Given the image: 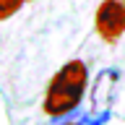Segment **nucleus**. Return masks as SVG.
Instances as JSON below:
<instances>
[{
	"mask_svg": "<svg viewBox=\"0 0 125 125\" xmlns=\"http://www.w3.org/2000/svg\"><path fill=\"white\" fill-rule=\"evenodd\" d=\"M86 86H89V68H86V62L83 60L65 62V65L52 76L50 86H47L42 109H44L50 117L70 115V112L81 104Z\"/></svg>",
	"mask_w": 125,
	"mask_h": 125,
	"instance_id": "nucleus-1",
	"label": "nucleus"
},
{
	"mask_svg": "<svg viewBox=\"0 0 125 125\" xmlns=\"http://www.w3.org/2000/svg\"><path fill=\"white\" fill-rule=\"evenodd\" d=\"M117 78H120V73H117L115 68H107V70H102L99 76H96V83H94V91H91V104H94V109H96V104H99L102 94H104V104L109 107L112 94H115V89H117Z\"/></svg>",
	"mask_w": 125,
	"mask_h": 125,
	"instance_id": "nucleus-3",
	"label": "nucleus"
},
{
	"mask_svg": "<svg viewBox=\"0 0 125 125\" xmlns=\"http://www.w3.org/2000/svg\"><path fill=\"white\" fill-rule=\"evenodd\" d=\"M62 125H83V123H81V120H78V123H62Z\"/></svg>",
	"mask_w": 125,
	"mask_h": 125,
	"instance_id": "nucleus-5",
	"label": "nucleus"
},
{
	"mask_svg": "<svg viewBox=\"0 0 125 125\" xmlns=\"http://www.w3.org/2000/svg\"><path fill=\"white\" fill-rule=\"evenodd\" d=\"M94 23H96V34L104 42H117L125 34V0H102Z\"/></svg>",
	"mask_w": 125,
	"mask_h": 125,
	"instance_id": "nucleus-2",
	"label": "nucleus"
},
{
	"mask_svg": "<svg viewBox=\"0 0 125 125\" xmlns=\"http://www.w3.org/2000/svg\"><path fill=\"white\" fill-rule=\"evenodd\" d=\"M23 3H26V0H0V21H3V18H10Z\"/></svg>",
	"mask_w": 125,
	"mask_h": 125,
	"instance_id": "nucleus-4",
	"label": "nucleus"
}]
</instances>
